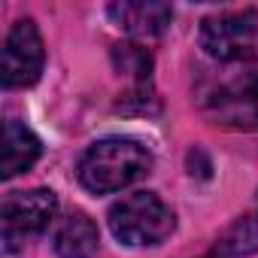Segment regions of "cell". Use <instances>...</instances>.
<instances>
[{"label": "cell", "mask_w": 258, "mask_h": 258, "mask_svg": "<svg viewBox=\"0 0 258 258\" xmlns=\"http://www.w3.org/2000/svg\"><path fill=\"white\" fill-rule=\"evenodd\" d=\"M152 152L131 137H106L79 158V182L91 195H112L152 173Z\"/></svg>", "instance_id": "6da1fadb"}, {"label": "cell", "mask_w": 258, "mask_h": 258, "mask_svg": "<svg viewBox=\"0 0 258 258\" xmlns=\"http://www.w3.org/2000/svg\"><path fill=\"white\" fill-rule=\"evenodd\" d=\"M106 219L112 237L124 246H158L176 228L173 210L152 191H134L121 198L109 207Z\"/></svg>", "instance_id": "7a4b0ae2"}, {"label": "cell", "mask_w": 258, "mask_h": 258, "mask_svg": "<svg viewBox=\"0 0 258 258\" xmlns=\"http://www.w3.org/2000/svg\"><path fill=\"white\" fill-rule=\"evenodd\" d=\"M204 109L234 127H255L258 124V58H243L228 70L207 94Z\"/></svg>", "instance_id": "3957f363"}, {"label": "cell", "mask_w": 258, "mask_h": 258, "mask_svg": "<svg viewBox=\"0 0 258 258\" xmlns=\"http://www.w3.org/2000/svg\"><path fill=\"white\" fill-rule=\"evenodd\" d=\"M201 49L219 64H237L252 55L258 40V13L255 10H234L216 13L201 22L198 31Z\"/></svg>", "instance_id": "277c9868"}, {"label": "cell", "mask_w": 258, "mask_h": 258, "mask_svg": "<svg viewBox=\"0 0 258 258\" xmlns=\"http://www.w3.org/2000/svg\"><path fill=\"white\" fill-rule=\"evenodd\" d=\"M58 213V198L52 188H34V191H13L0 210V240L4 252H19L25 240L37 237L49 228V222Z\"/></svg>", "instance_id": "5b68a950"}, {"label": "cell", "mask_w": 258, "mask_h": 258, "mask_svg": "<svg viewBox=\"0 0 258 258\" xmlns=\"http://www.w3.org/2000/svg\"><path fill=\"white\" fill-rule=\"evenodd\" d=\"M46 61L43 37L34 19H19L4 43V88H28L40 79Z\"/></svg>", "instance_id": "8992f818"}, {"label": "cell", "mask_w": 258, "mask_h": 258, "mask_svg": "<svg viewBox=\"0 0 258 258\" xmlns=\"http://www.w3.org/2000/svg\"><path fill=\"white\" fill-rule=\"evenodd\" d=\"M109 19L115 28H121L131 37H158L170 28L173 10L167 4H143V0H121L109 7Z\"/></svg>", "instance_id": "52a82bcc"}, {"label": "cell", "mask_w": 258, "mask_h": 258, "mask_svg": "<svg viewBox=\"0 0 258 258\" xmlns=\"http://www.w3.org/2000/svg\"><path fill=\"white\" fill-rule=\"evenodd\" d=\"M43 146L31 127H25L19 118L4 121V155H0V176L13 179L25 170H31L40 158Z\"/></svg>", "instance_id": "ba28073f"}, {"label": "cell", "mask_w": 258, "mask_h": 258, "mask_svg": "<svg viewBox=\"0 0 258 258\" xmlns=\"http://www.w3.org/2000/svg\"><path fill=\"white\" fill-rule=\"evenodd\" d=\"M97 246H100L97 225L85 213H70L67 219H61L52 237V249L58 252V258H91Z\"/></svg>", "instance_id": "9c48e42d"}, {"label": "cell", "mask_w": 258, "mask_h": 258, "mask_svg": "<svg viewBox=\"0 0 258 258\" xmlns=\"http://www.w3.org/2000/svg\"><path fill=\"white\" fill-rule=\"evenodd\" d=\"M258 252V216L234 222L216 243V258H240Z\"/></svg>", "instance_id": "30bf717a"}]
</instances>
